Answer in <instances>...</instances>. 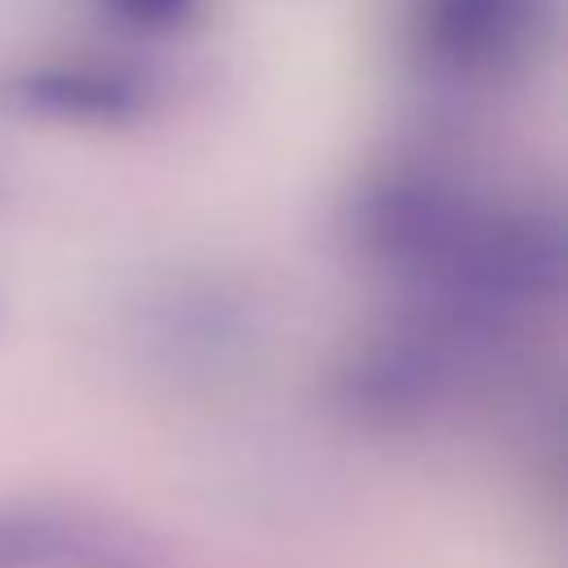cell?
I'll return each instance as SVG.
<instances>
[{
	"label": "cell",
	"mask_w": 568,
	"mask_h": 568,
	"mask_svg": "<svg viewBox=\"0 0 568 568\" xmlns=\"http://www.w3.org/2000/svg\"><path fill=\"white\" fill-rule=\"evenodd\" d=\"M106 27L138 40H169L200 22L204 0H93Z\"/></svg>",
	"instance_id": "cell-3"
},
{
	"label": "cell",
	"mask_w": 568,
	"mask_h": 568,
	"mask_svg": "<svg viewBox=\"0 0 568 568\" xmlns=\"http://www.w3.org/2000/svg\"><path fill=\"white\" fill-rule=\"evenodd\" d=\"M9 98L31 120L106 129V124H129V120L146 115L155 89L133 67L71 58V62H40V67L22 71L9 84Z\"/></svg>",
	"instance_id": "cell-2"
},
{
	"label": "cell",
	"mask_w": 568,
	"mask_h": 568,
	"mask_svg": "<svg viewBox=\"0 0 568 568\" xmlns=\"http://www.w3.org/2000/svg\"><path fill=\"white\" fill-rule=\"evenodd\" d=\"M541 18V0H408V44L448 84H493L532 53Z\"/></svg>",
	"instance_id": "cell-1"
}]
</instances>
